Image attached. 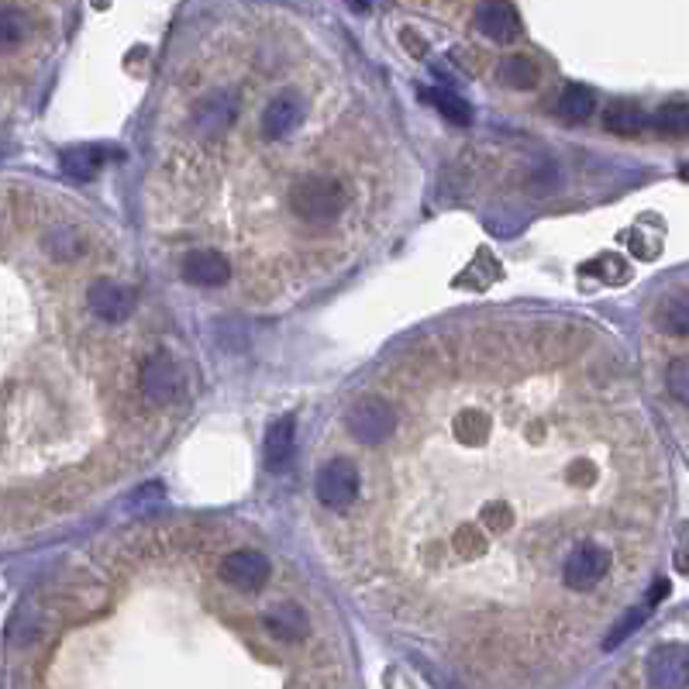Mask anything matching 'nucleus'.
<instances>
[{
  "label": "nucleus",
  "instance_id": "nucleus-9",
  "mask_svg": "<svg viewBox=\"0 0 689 689\" xmlns=\"http://www.w3.org/2000/svg\"><path fill=\"white\" fill-rule=\"evenodd\" d=\"M183 280L193 286H221L231 280V262L218 249H193L183 259Z\"/></svg>",
  "mask_w": 689,
  "mask_h": 689
},
{
  "label": "nucleus",
  "instance_id": "nucleus-6",
  "mask_svg": "<svg viewBox=\"0 0 689 689\" xmlns=\"http://www.w3.org/2000/svg\"><path fill=\"white\" fill-rule=\"evenodd\" d=\"M180 386H183V373H180V366H176V359H169V355H162V352L145 359L142 393L152 404H173Z\"/></svg>",
  "mask_w": 689,
  "mask_h": 689
},
{
  "label": "nucleus",
  "instance_id": "nucleus-1",
  "mask_svg": "<svg viewBox=\"0 0 689 689\" xmlns=\"http://www.w3.org/2000/svg\"><path fill=\"white\" fill-rule=\"evenodd\" d=\"M345 204L348 193L331 176H304L300 183H293L290 193V207L300 221H335Z\"/></svg>",
  "mask_w": 689,
  "mask_h": 689
},
{
  "label": "nucleus",
  "instance_id": "nucleus-17",
  "mask_svg": "<svg viewBox=\"0 0 689 689\" xmlns=\"http://www.w3.org/2000/svg\"><path fill=\"white\" fill-rule=\"evenodd\" d=\"M596 111V94L586 83H569L559 97V114L569 121H586Z\"/></svg>",
  "mask_w": 689,
  "mask_h": 689
},
{
  "label": "nucleus",
  "instance_id": "nucleus-28",
  "mask_svg": "<svg viewBox=\"0 0 689 689\" xmlns=\"http://www.w3.org/2000/svg\"><path fill=\"white\" fill-rule=\"evenodd\" d=\"M483 524H490L493 531H507L514 524V507L507 500H490L483 507Z\"/></svg>",
  "mask_w": 689,
  "mask_h": 689
},
{
  "label": "nucleus",
  "instance_id": "nucleus-21",
  "mask_svg": "<svg viewBox=\"0 0 689 689\" xmlns=\"http://www.w3.org/2000/svg\"><path fill=\"white\" fill-rule=\"evenodd\" d=\"M658 324L669 335H689V293H676L662 304L658 311Z\"/></svg>",
  "mask_w": 689,
  "mask_h": 689
},
{
  "label": "nucleus",
  "instance_id": "nucleus-10",
  "mask_svg": "<svg viewBox=\"0 0 689 689\" xmlns=\"http://www.w3.org/2000/svg\"><path fill=\"white\" fill-rule=\"evenodd\" d=\"M300 121H304V104H300V97L280 94L269 100L266 111H262V135L280 142V138L293 135V128H300Z\"/></svg>",
  "mask_w": 689,
  "mask_h": 689
},
{
  "label": "nucleus",
  "instance_id": "nucleus-16",
  "mask_svg": "<svg viewBox=\"0 0 689 689\" xmlns=\"http://www.w3.org/2000/svg\"><path fill=\"white\" fill-rule=\"evenodd\" d=\"M645 125H648L645 111H641L638 104H631V100H617V104H610L607 114H603V128L614 131V135H624V138L645 131Z\"/></svg>",
  "mask_w": 689,
  "mask_h": 689
},
{
  "label": "nucleus",
  "instance_id": "nucleus-12",
  "mask_svg": "<svg viewBox=\"0 0 689 689\" xmlns=\"http://www.w3.org/2000/svg\"><path fill=\"white\" fill-rule=\"evenodd\" d=\"M293 441H297V417L283 414L269 424L266 445H262V459H266L269 472H283L286 462L293 459Z\"/></svg>",
  "mask_w": 689,
  "mask_h": 689
},
{
  "label": "nucleus",
  "instance_id": "nucleus-25",
  "mask_svg": "<svg viewBox=\"0 0 689 689\" xmlns=\"http://www.w3.org/2000/svg\"><path fill=\"white\" fill-rule=\"evenodd\" d=\"M583 273H600L607 283L621 286V283H627V276H631V269H627V262L621 259V255L610 252V255H600V259L590 262V266H583Z\"/></svg>",
  "mask_w": 689,
  "mask_h": 689
},
{
  "label": "nucleus",
  "instance_id": "nucleus-7",
  "mask_svg": "<svg viewBox=\"0 0 689 689\" xmlns=\"http://www.w3.org/2000/svg\"><path fill=\"white\" fill-rule=\"evenodd\" d=\"M221 579L245 593H255V590H262L269 579V559L262 552H252V548L231 552L228 559L221 562Z\"/></svg>",
  "mask_w": 689,
  "mask_h": 689
},
{
  "label": "nucleus",
  "instance_id": "nucleus-11",
  "mask_svg": "<svg viewBox=\"0 0 689 689\" xmlns=\"http://www.w3.org/2000/svg\"><path fill=\"white\" fill-rule=\"evenodd\" d=\"M90 311L107 324H121L131 314V293L114 280H97L87 293Z\"/></svg>",
  "mask_w": 689,
  "mask_h": 689
},
{
  "label": "nucleus",
  "instance_id": "nucleus-27",
  "mask_svg": "<svg viewBox=\"0 0 689 689\" xmlns=\"http://www.w3.org/2000/svg\"><path fill=\"white\" fill-rule=\"evenodd\" d=\"M665 383H669L672 397L689 407V359H672L669 373H665Z\"/></svg>",
  "mask_w": 689,
  "mask_h": 689
},
{
  "label": "nucleus",
  "instance_id": "nucleus-30",
  "mask_svg": "<svg viewBox=\"0 0 689 689\" xmlns=\"http://www.w3.org/2000/svg\"><path fill=\"white\" fill-rule=\"evenodd\" d=\"M569 479H572V483H590V479H593V466H590V462H576V466H572V472H569Z\"/></svg>",
  "mask_w": 689,
  "mask_h": 689
},
{
  "label": "nucleus",
  "instance_id": "nucleus-19",
  "mask_svg": "<svg viewBox=\"0 0 689 689\" xmlns=\"http://www.w3.org/2000/svg\"><path fill=\"white\" fill-rule=\"evenodd\" d=\"M503 87H517V90H531L538 83V63L531 56H507L497 69Z\"/></svg>",
  "mask_w": 689,
  "mask_h": 689
},
{
  "label": "nucleus",
  "instance_id": "nucleus-24",
  "mask_svg": "<svg viewBox=\"0 0 689 689\" xmlns=\"http://www.w3.org/2000/svg\"><path fill=\"white\" fill-rule=\"evenodd\" d=\"M25 35H28L25 14L11 11V7H0V52L14 49L18 42H25Z\"/></svg>",
  "mask_w": 689,
  "mask_h": 689
},
{
  "label": "nucleus",
  "instance_id": "nucleus-31",
  "mask_svg": "<svg viewBox=\"0 0 689 689\" xmlns=\"http://www.w3.org/2000/svg\"><path fill=\"white\" fill-rule=\"evenodd\" d=\"M683 180H689V169H683Z\"/></svg>",
  "mask_w": 689,
  "mask_h": 689
},
{
  "label": "nucleus",
  "instance_id": "nucleus-18",
  "mask_svg": "<svg viewBox=\"0 0 689 689\" xmlns=\"http://www.w3.org/2000/svg\"><path fill=\"white\" fill-rule=\"evenodd\" d=\"M652 128L658 135H669V138H683L689 135V104L686 100H669L655 111Z\"/></svg>",
  "mask_w": 689,
  "mask_h": 689
},
{
  "label": "nucleus",
  "instance_id": "nucleus-13",
  "mask_svg": "<svg viewBox=\"0 0 689 689\" xmlns=\"http://www.w3.org/2000/svg\"><path fill=\"white\" fill-rule=\"evenodd\" d=\"M476 28L490 42H514L521 32V14L514 11V4H483L476 7Z\"/></svg>",
  "mask_w": 689,
  "mask_h": 689
},
{
  "label": "nucleus",
  "instance_id": "nucleus-14",
  "mask_svg": "<svg viewBox=\"0 0 689 689\" xmlns=\"http://www.w3.org/2000/svg\"><path fill=\"white\" fill-rule=\"evenodd\" d=\"M262 624H266L269 634H276L280 641H300L311 631V621H307L304 607H297V603H276L273 610H266Z\"/></svg>",
  "mask_w": 689,
  "mask_h": 689
},
{
  "label": "nucleus",
  "instance_id": "nucleus-5",
  "mask_svg": "<svg viewBox=\"0 0 689 689\" xmlns=\"http://www.w3.org/2000/svg\"><path fill=\"white\" fill-rule=\"evenodd\" d=\"M648 683L652 689H686L689 686V645L665 641L648 655Z\"/></svg>",
  "mask_w": 689,
  "mask_h": 689
},
{
  "label": "nucleus",
  "instance_id": "nucleus-3",
  "mask_svg": "<svg viewBox=\"0 0 689 689\" xmlns=\"http://www.w3.org/2000/svg\"><path fill=\"white\" fill-rule=\"evenodd\" d=\"M610 569V552L603 545H596V541H583V545H576L569 552V559L562 565V579L569 590H593L596 583H600L603 576H607Z\"/></svg>",
  "mask_w": 689,
  "mask_h": 689
},
{
  "label": "nucleus",
  "instance_id": "nucleus-15",
  "mask_svg": "<svg viewBox=\"0 0 689 689\" xmlns=\"http://www.w3.org/2000/svg\"><path fill=\"white\" fill-rule=\"evenodd\" d=\"M59 166H63V173L73 176V180H94L100 173V166H104V149H97V145H76V149L63 152Z\"/></svg>",
  "mask_w": 689,
  "mask_h": 689
},
{
  "label": "nucleus",
  "instance_id": "nucleus-20",
  "mask_svg": "<svg viewBox=\"0 0 689 689\" xmlns=\"http://www.w3.org/2000/svg\"><path fill=\"white\" fill-rule=\"evenodd\" d=\"M421 100H428L435 111L445 114L448 121H455V125H469L472 121V107H469V100H462L459 94H452V90H424Z\"/></svg>",
  "mask_w": 689,
  "mask_h": 689
},
{
  "label": "nucleus",
  "instance_id": "nucleus-8",
  "mask_svg": "<svg viewBox=\"0 0 689 689\" xmlns=\"http://www.w3.org/2000/svg\"><path fill=\"white\" fill-rule=\"evenodd\" d=\"M235 114H238L235 94H228V90H211V97L200 100L197 111H193V125H197L200 135L214 138V135H224V131L231 128Z\"/></svg>",
  "mask_w": 689,
  "mask_h": 689
},
{
  "label": "nucleus",
  "instance_id": "nucleus-29",
  "mask_svg": "<svg viewBox=\"0 0 689 689\" xmlns=\"http://www.w3.org/2000/svg\"><path fill=\"white\" fill-rule=\"evenodd\" d=\"M665 596H669V579H658V583L652 586V590H648V600H645V607L652 610L658 600H665Z\"/></svg>",
  "mask_w": 689,
  "mask_h": 689
},
{
  "label": "nucleus",
  "instance_id": "nucleus-2",
  "mask_svg": "<svg viewBox=\"0 0 689 689\" xmlns=\"http://www.w3.org/2000/svg\"><path fill=\"white\" fill-rule=\"evenodd\" d=\"M393 431H397V414H393V407L379 397L359 400V404L352 407V414H348V435L355 441H362V445H379V441H386Z\"/></svg>",
  "mask_w": 689,
  "mask_h": 689
},
{
  "label": "nucleus",
  "instance_id": "nucleus-22",
  "mask_svg": "<svg viewBox=\"0 0 689 689\" xmlns=\"http://www.w3.org/2000/svg\"><path fill=\"white\" fill-rule=\"evenodd\" d=\"M645 617H648V607H634V610H627V614L617 621L614 627H610V634L603 638V652H614L617 645H624L627 638H631L634 631H638L641 624H645Z\"/></svg>",
  "mask_w": 689,
  "mask_h": 689
},
{
  "label": "nucleus",
  "instance_id": "nucleus-26",
  "mask_svg": "<svg viewBox=\"0 0 689 689\" xmlns=\"http://www.w3.org/2000/svg\"><path fill=\"white\" fill-rule=\"evenodd\" d=\"M455 552L466 555V559L486 552V531L479 528V524H462V528L455 531Z\"/></svg>",
  "mask_w": 689,
  "mask_h": 689
},
{
  "label": "nucleus",
  "instance_id": "nucleus-23",
  "mask_svg": "<svg viewBox=\"0 0 689 689\" xmlns=\"http://www.w3.org/2000/svg\"><path fill=\"white\" fill-rule=\"evenodd\" d=\"M455 435H459V441H466V445H479V441H486V435H490V417L479 414V410H466V414L455 417Z\"/></svg>",
  "mask_w": 689,
  "mask_h": 689
},
{
  "label": "nucleus",
  "instance_id": "nucleus-4",
  "mask_svg": "<svg viewBox=\"0 0 689 689\" xmlns=\"http://www.w3.org/2000/svg\"><path fill=\"white\" fill-rule=\"evenodd\" d=\"M359 469L352 466L348 459H331L328 466L321 469L317 476V500L331 510H348L359 497Z\"/></svg>",
  "mask_w": 689,
  "mask_h": 689
}]
</instances>
